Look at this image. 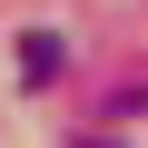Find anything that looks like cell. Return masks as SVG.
<instances>
[{
  "mask_svg": "<svg viewBox=\"0 0 148 148\" xmlns=\"http://www.w3.org/2000/svg\"><path fill=\"white\" fill-rule=\"evenodd\" d=\"M59 69H69V49H59V30H30V40H20V79H30V89H49Z\"/></svg>",
  "mask_w": 148,
  "mask_h": 148,
  "instance_id": "6da1fadb",
  "label": "cell"
}]
</instances>
